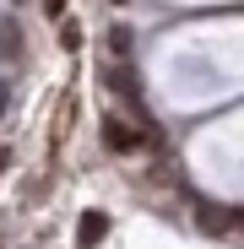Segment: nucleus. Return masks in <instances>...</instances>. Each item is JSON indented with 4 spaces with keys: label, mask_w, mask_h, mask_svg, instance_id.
<instances>
[{
    "label": "nucleus",
    "mask_w": 244,
    "mask_h": 249,
    "mask_svg": "<svg viewBox=\"0 0 244 249\" xmlns=\"http://www.w3.org/2000/svg\"><path fill=\"white\" fill-rule=\"evenodd\" d=\"M103 146H109V152H136V146H141V130H136L131 119L109 114V119H103Z\"/></svg>",
    "instance_id": "nucleus-1"
},
{
    "label": "nucleus",
    "mask_w": 244,
    "mask_h": 249,
    "mask_svg": "<svg viewBox=\"0 0 244 249\" xmlns=\"http://www.w3.org/2000/svg\"><path fill=\"white\" fill-rule=\"evenodd\" d=\"M103 233H109V217H103V212H81V222H76V249H98Z\"/></svg>",
    "instance_id": "nucleus-2"
},
{
    "label": "nucleus",
    "mask_w": 244,
    "mask_h": 249,
    "mask_svg": "<svg viewBox=\"0 0 244 249\" xmlns=\"http://www.w3.org/2000/svg\"><path fill=\"white\" fill-rule=\"evenodd\" d=\"M103 38H109V44H103V49H109V60H125V54H131V27H125V22H114Z\"/></svg>",
    "instance_id": "nucleus-3"
},
{
    "label": "nucleus",
    "mask_w": 244,
    "mask_h": 249,
    "mask_svg": "<svg viewBox=\"0 0 244 249\" xmlns=\"http://www.w3.org/2000/svg\"><path fill=\"white\" fill-rule=\"evenodd\" d=\"M22 54V44H17V27L11 22H0V60H17Z\"/></svg>",
    "instance_id": "nucleus-4"
},
{
    "label": "nucleus",
    "mask_w": 244,
    "mask_h": 249,
    "mask_svg": "<svg viewBox=\"0 0 244 249\" xmlns=\"http://www.w3.org/2000/svg\"><path fill=\"white\" fill-rule=\"evenodd\" d=\"M60 44H65V49H81V27H76V22H60Z\"/></svg>",
    "instance_id": "nucleus-5"
},
{
    "label": "nucleus",
    "mask_w": 244,
    "mask_h": 249,
    "mask_svg": "<svg viewBox=\"0 0 244 249\" xmlns=\"http://www.w3.org/2000/svg\"><path fill=\"white\" fill-rule=\"evenodd\" d=\"M44 11L49 17H65V0H44Z\"/></svg>",
    "instance_id": "nucleus-6"
},
{
    "label": "nucleus",
    "mask_w": 244,
    "mask_h": 249,
    "mask_svg": "<svg viewBox=\"0 0 244 249\" xmlns=\"http://www.w3.org/2000/svg\"><path fill=\"white\" fill-rule=\"evenodd\" d=\"M6 162H11V152H6V146H0V168H6Z\"/></svg>",
    "instance_id": "nucleus-7"
}]
</instances>
